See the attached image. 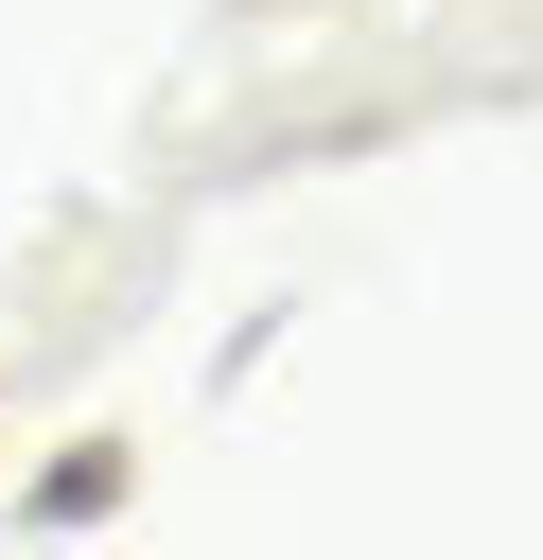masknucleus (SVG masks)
Segmentation results:
<instances>
[{
    "label": "nucleus",
    "mask_w": 543,
    "mask_h": 560,
    "mask_svg": "<svg viewBox=\"0 0 543 560\" xmlns=\"http://www.w3.org/2000/svg\"><path fill=\"white\" fill-rule=\"evenodd\" d=\"M228 18H280V0H228Z\"/></svg>",
    "instance_id": "1"
}]
</instances>
